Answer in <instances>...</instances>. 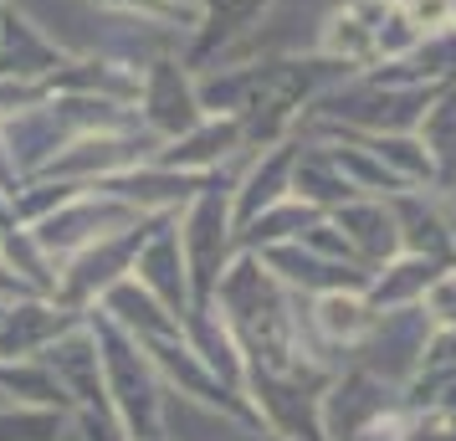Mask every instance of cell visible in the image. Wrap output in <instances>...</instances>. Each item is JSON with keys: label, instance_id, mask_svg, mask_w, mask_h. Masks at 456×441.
Here are the masks:
<instances>
[{"label": "cell", "instance_id": "21", "mask_svg": "<svg viewBox=\"0 0 456 441\" xmlns=\"http://www.w3.org/2000/svg\"><path fill=\"white\" fill-rule=\"evenodd\" d=\"M185 339H190V349L200 355V364H206L210 375L247 396V355H241L236 334L226 329V318L216 314V303H195V308H190L185 314Z\"/></svg>", "mask_w": 456, "mask_h": 441}, {"label": "cell", "instance_id": "34", "mask_svg": "<svg viewBox=\"0 0 456 441\" xmlns=\"http://www.w3.org/2000/svg\"><path fill=\"white\" fill-rule=\"evenodd\" d=\"M446 210H452V216H456V185L446 190Z\"/></svg>", "mask_w": 456, "mask_h": 441}, {"label": "cell", "instance_id": "38", "mask_svg": "<svg viewBox=\"0 0 456 441\" xmlns=\"http://www.w3.org/2000/svg\"><path fill=\"white\" fill-rule=\"evenodd\" d=\"M452 16H456V0H452Z\"/></svg>", "mask_w": 456, "mask_h": 441}, {"label": "cell", "instance_id": "7", "mask_svg": "<svg viewBox=\"0 0 456 441\" xmlns=\"http://www.w3.org/2000/svg\"><path fill=\"white\" fill-rule=\"evenodd\" d=\"M134 113H139V124H144L159 144H165V139H180L185 128H195L200 118H206L200 87H195V72H190L185 57H169V52L144 57Z\"/></svg>", "mask_w": 456, "mask_h": 441}, {"label": "cell", "instance_id": "15", "mask_svg": "<svg viewBox=\"0 0 456 441\" xmlns=\"http://www.w3.org/2000/svg\"><path fill=\"white\" fill-rule=\"evenodd\" d=\"M390 210H395V232H400V252L452 262L456 216L446 210V195H441V190L405 185V190H395L390 195Z\"/></svg>", "mask_w": 456, "mask_h": 441}, {"label": "cell", "instance_id": "13", "mask_svg": "<svg viewBox=\"0 0 456 441\" xmlns=\"http://www.w3.org/2000/svg\"><path fill=\"white\" fill-rule=\"evenodd\" d=\"M154 159L169 169H185V175H221V169H236L247 159V128H241V118L206 113L180 139H165L154 149Z\"/></svg>", "mask_w": 456, "mask_h": 441}, {"label": "cell", "instance_id": "1", "mask_svg": "<svg viewBox=\"0 0 456 441\" xmlns=\"http://www.w3.org/2000/svg\"><path fill=\"white\" fill-rule=\"evenodd\" d=\"M216 314L226 318V329L236 334L247 370H297V364H329V359L313 349L308 339V314H303V298L292 293L282 277L272 273L256 252H236L221 282H216ZM338 370V364H329Z\"/></svg>", "mask_w": 456, "mask_h": 441}, {"label": "cell", "instance_id": "11", "mask_svg": "<svg viewBox=\"0 0 456 441\" xmlns=\"http://www.w3.org/2000/svg\"><path fill=\"white\" fill-rule=\"evenodd\" d=\"M83 308H67L57 293H16L0 314V359H37L46 355L67 329L83 323Z\"/></svg>", "mask_w": 456, "mask_h": 441}, {"label": "cell", "instance_id": "19", "mask_svg": "<svg viewBox=\"0 0 456 441\" xmlns=\"http://www.w3.org/2000/svg\"><path fill=\"white\" fill-rule=\"evenodd\" d=\"M329 221L344 232L349 252L364 262V267H385L390 257H400V232H395V210L390 195H354L344 206L329 210Z\"/></svg>", "mask_w": 456, "mask_h": 441}, {"label": "cell", "instance_id": "20", "mask_svg": "<svg viewBox=\"0 0 456 441\" xmlns=\"http://www.w3.org/2000/svg\"><path fill=\"white\" fill-rule=\"evenodd\" d=\"M379 16H385V0H338L323 16L318 52L333 57V62L354 67V72L374 67V21Z\"/></svg>", "mask_w": 456, "mask_h": 441}, {"label": "cell", "instance_id": "27", "mask_svg": "<svg viewBox=\"0 0 456 441\" xmlns=\"http://www.w3.org/2000/svg\"><path fill=\"white\" fill-rule=\"evenodd\" d=\"M0 400L11 405H57L67 411L62 390H57V375L46 370V359H0Z\"/></svg>", "mask_w": 456, "mask_h": 441}, {"label": "cell", "instance_id": "22", "mask_svg": "<svg viewBox=\"0 0 456 441\" xmlns=\"http://www.w3.org/2000/svg\"><path fill=\"white\" fill-rule=\"evenodd\" d=\"M98 314H108L124 334H134L139 344H154V339H169L185 329V318L169 314L159 298L149 293L144 282H134V277H124V282H113L103 298H98Z\"/></svg>", "mask_w": 456, "mask_h": 441}, {"label": "cell", "instance_id": "30", "mask_svg": "<svg viewBox=\"0 0 456 441\" xmlns=\"http://www.w3.org/2000/svg\"><path fill=\"white\" fill-rule=\"evenodd\" d=\"M415 83H456V21L431 31V37H420L411 57H405Z\"/></svg>", "mask_w": 456, "mask_h": 441}, {"label": "cell", "instance_id": "12", "mask_svg": "<svg viewBox=\"0 0 456 441\" xmlns=\"http://www.w3.org/2000/svg\"><path fill=\"white\" fill-rule=\"evenodd\" d=\"M256 257H262L297 298L364 293V288H370V267H359V262H349V257L318 252V247H308V241H282V247H267V252H256Z\"/></svg>", "mask_w": 456, "mask_h": 441}, {"label": "cell", "instance_id": "29", "mask_svg": "<svg viewBox=\"0 0 456 441\" xmlns=\"http://www.w3.org/2000/svg\"><path fill=\"white\" fill-rule=\"evenodd\" d=\"M72 416L57 405H11L0 400V441H62Z\"/></svg>", "mask_w": 456, "mask_h": 441}, {"label": "cell", "instance_id": "17", "mask_svg": "<svg viewBox=\"0 0 456 441\" xmlns=\"http://www.w3.org/2000/svg\"><path fill=\"white\" fill-rule=\"evenodd\" d=\"M292 159H297V134L241 159L236 180H231V216H236V226H247L251 216H262L267 206L288 200L292 195Z\"/></svg>", "mask_w": 456, "mask_h": 441}, {"label": "cell", "instance_id": "5", "mask_svg": "<svg viewBox=\"0 0 456 441\" xmlns=\"http://www.w3.org/2000/svg\"><path fill=\"white\" fill-rule=\"evenodd\" d=\"M128 221H139V210L124 206L118 195H108L103 185H87L77 195H67L62 206H52L46 216L31 221V236H37V247L52 257V267H62L67 257H77L83 247H93L98 236L118 232Z\"/></svg>", "mask_w": 456, "mask_h": 441}, {"label": "cell", "instance_id": "9", "mask_svg": "<svg viewBox=\"0 0 456 441\" xmlns=\"http://www.w3.org/2000/svg\"><path fill=\"white\" fill-rule=\"evenodd\" d=\"M267 11L272 0H195V31H190V46L180 52L190 72L247 57V46L256 37V26L267 21Z\"/></svg>", "mask_w": 456, "mask_h": 441}, {"label": "cell", "instance_id": "23", "mask_svg": "<svg viewBox=\"0 0 456 441\" xmlns=\"http://www.w3.org/2000/svg\"><path fill=\"white\" fill-rule=\"evenodd\" d=\"M452 273V262H441V257H415V252H400L390 257L385 267H374L370 273V298L374 308L385 314V308H411V303H426V293L436 288V277Z\"/></svg>", "mask_w": 456, "mask_h": 441}, {"label": "cell", "instance_id": "8", "mask_svg": "<svg viewBox=\"0 0 456 441\" xmlns=\"http://www.w3.org/2000/svg\"><path fill=\"white\" fill-rule=\"evenodd\" d=\"M436 323L431 314L411 303V308H385L374 318V329L359 339V349L349 355V364H364L370 375L390 380V385H411L420 359H426V344H431Z\"/></svg>", "mask_w": 456, "mask_h": 441}, {"label": "cell", "instance_id": "25", "mask_svg": "<svg viewBox=\"0 0 456 441\" xmlns=\"http://www.w3.org/2000/svg\"><path fill=\"white\" fill-rule=\"evenodd\" d=\"M415 139H420L426 159H431V185L446 195L456 185V83L436 87L431 108L415 124Z\"/></svg>", "mask_w": 456, "mask_h": 441}, {"label": "cell", "instance_id": "28", "mask_svg": "<svg viewBox=\"0 0 456 441\" xmlns=\"http://www.w3.org/2000/svg\"><path fill=\"white\" fill-rule=\"evenodd\" d=\"M108 16H124L134 26H149V31H195V0H87Z\"/></svg>", "mask_w": 456, "mask_h": 441}, {"label": "cell", "instance_id": "4", "mask_svg": "<svg viewBox=\"0 0 456 441\" xmlns=\"http://www.w3.org/2000/svg\"><path fill=\"white\" fill-rule=\"evenodd\" d=\"M42 359H46V370L57 375L67 416L83 431V441H128L118 416H113V400H108V385H103V359H98V339L87 329V318L77 329H67Z\"/></svg>", "mask_w": 456, "mask_h": 441}, {"label": "cell", "instance_id": "37", "mask_svg": "<svg viewBox=\"0 0 456 441\" xmlns=\"http://www.w3.org/2000/svg\"><path fill=\"white\" fill-rule=\"evenodd\" d=\"M0 314H5V298H0Z\"/></svg>", "mask_w": 456, "mask_h": 441}, {"label": "cell", "instance_id": "36", "mask_svg": "<svg viewBox=\"0 0 456 441\" xmlns=\"http://www.w3.org/2000/svg\"><path fill=\"white\" fill-rule=\"evenodd\" d=\"M385 5H405V0H385Z\"/></svg>", "mask_w": 456, "mask_h": 441}, {"label": "cell", "instance_id": "24", "mask_svg": "<svg viewBox=\"0 0 456 441\" xmlns=\"http://www.w3.org/2000/svg\"><path fill=\"white\" fill-rule=\"evenodd\" d=\"M292 195H297V200H308V206H318L323 216H329L333 206L354 200L359 190L344 180V169H338V159H333L329 139H308V134H297V159H292Z\"/></svg>", "mask_w": 456, "mask_h": 441}, {"label": "cell", "instance_id": "33", "mask_svg": "<svg viewBox=\"0 0 456 441\" xmlns=\"http://www.w3.org/2000/svg\"><path fill=\"white\" fill-rule=\"evenodd\" d=\"M16 293H31V288H26L16 273H5V267H0V298H16Z\"/></svg>", "mask_w": 456, "mask_h": 441}, {"label": "cell", "instance_id": "39", "mask_svg": "<svg viewBox=\"0 0 456 441\" xmlns=\"http://www.w3.org/2000/svg\"><path fill=\"white\" fill-rule=\"evenodd\" d=\"M0 5H5V0H0Z\"/></svg>", "mask_w": 456, "mask_h": 441}, {"label": "cell", "instance_id": "10", "mask_svg": "<svg viewBox=\"0 0 456 441\" xmlns=\"http://www.w3.org/2000/svg\"><path fill=\"white\" fill-rule=\"evenodd\" d=\"M154 149H159V139H154L149 128L83 134V139H72V144L42 169V175H52V180H72V185H103V180H113V175H124V169L154 159Z\"/></svg>", "mask_w": 456, "mask_h": 441}, {"label": "cell", "instance_id": "2", "mask_svg": "<svg viewBox=\"0 0 456 441\" xmlns=\"http://www.w3.org/2000/svg\"><path fill=\"white\" fill-rule=\"evenodd\" d=\"M87 329L98 339V359H103V385L113 400V416L124 426L128 441H169V390L144 344L124 334L108 314H87Z\"/></svg>", "mask_w": 456, "mask_h": 441}, {"label": "cell", "instance_id": "14", "mask_svg": "<svg viewBox=\"0 0 456 441\" xmlns=\"http://www.w3.org/2000/svg\"><path fill=\"white\" fill-rule=\"evenodd\" d=\"M134 282H144L149 293L165 303L169 314H190V267H185V247H180V226L175 216H154L149 221V236L139 257H134Z\"/></svg>", "mask_w": 456, "mask_h": 441}, {"label": "cell", "instance_id": "26", "mask_svg": "<svg viewBox=\"0 0 456 441\" xmlns=\"http://www.w3.org/2000/svg\"><path fill=\"white\" fill-rule=\"evenodd\" d=\"M323 210L308 206V200H297V195H288V200H277V206H267L262 216H251L247 226H236V236H241V252H267V247H282V241H297V236L308 232L313 221H318Z\"/></svg>", "mask_w": 456, "mask_h": 441}, {"label": "cell", "instance_id": "18", "mask_svg": "<svg viewBox=\"0 0 456 441\" xmlns=\"http://www.w3.org/2000/svg\"><path fill=\"white\" fill-rule=\"evenodd\" d=\"M206 180L210 175H185V169H169V165H159V159H144V165H134V169H124V175H113V180H103V190L118 195L124 206H134L139 216H175Z\"/></svg>", "mask_w": 456, "mask_h": 441}, {"label": "cell", "instance_id": "35", "mask_svg": "<svg viewBox=\"0 0 456 441\" xmlns=\"http://www.w3.org/2000/svg\"><path fill=\"white\" fill-rule=\"evenodd\" d=\"M452 267H456V236H452Z\"/></svg>", "mask_w": 456, "mask_h": 441}, {"label": "cell", "instance_id": "3", "mask_svg": "<svg viewBox=\"0 0 456 441\" xmlns=\"http://www.w3.org/2000/svg\"><path fill=\"white\" fill-rule=\"evenodd\" d=\"M231 180H236V169L210 175L206 185L175 210L180 247H185V267H190V308H195V303H210L221 273H226L231 262H236V252H241L236 216H231Z\"/></svg>", "mask_w": 456, "mask_h": 441}, {"label": "cell", "instance_id": "32", "mask_svg": "<svg viewBox=\"0 0 456 441\" xmlns=\"http://www.w3.org/2000/svg\"><path fill=\"white\" fill-rule=\"evenodd\" d=\"M400 11L415 21V31H420V37H431V31H441V26L456 21V16H452V0H405Z\"/></svg>", "mask_w": 456, "mask_h": 441}, {"label": "cell", "instance_id": "6", "mask_svg": "<svg viewBox=\"0 0 456 441\" xmlns=\"http://www.w3.org/2000/svg\"><path fill=\"white\" fill-rule=\"evenodd\" d=\"M149 221H154V216H139V221H128V226H118V232L98 236V241L83 247L77 257H67L62 267H57V288H52V293L62 298L67 308L93 314L98 298H103L113 282H124V277L134 273V257H139V247H144Z\"/></svg>", "mask_w": 456, "mask_h": 441}, {"label": "cell", "instance_id": "16", "mask_svg": "<svg viewBox=\"0 0 456 441\" xmlns=\"http://www.w3.org/2000/svg\"><path fill=\"white\" fill-rule=\"evenodd\" d=\"M67 57H72V52L52 42L31 16L0 5V83H42L46 87L52 72H57ZM46 93H52V87H46Z\"/></svg>", "mask_w": 456, "mask_h": 441}, {"label": "cell", "instance_id": "31", "mask_svg": "<svg viewBox=\"0 0 456 441\" xmlns=\"http://www.w3.org/2000/svg\"><path fill=\"white\" fill-rule=\"evenodd\" d=\"M426 314H431L436 329H456V267L446 277H436V288L426 293V303H420Z\"/></svg>", "mask_w": 456, "mask_h": 441}]
</instances>
